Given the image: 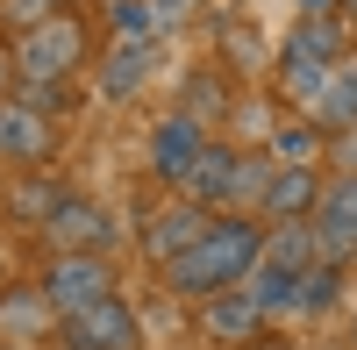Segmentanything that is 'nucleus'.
Wrapping results in <instances>:
<instances>
[{
  "instance_id": "nucleus-21",
  "label": "nucleus",
  "mask_w": 357,
  "mask_h": 350,
  "mask_svg": "<svg viewBox=\"0 0 357 350\" xmlns=\"http://www.w3.org/2000/svg\"><path fill=\"white\" fill-rule=\"evenodd\" d=\"M336 15V0H301V22H329Z\"/></svg>"
},
{
  "instance_id": "nucleus-22",
  "label": "nucleus",
  "mask_w": 357,
  "mask_h": 350,
  "mask_svg": "<svg viewBox=\"0 0 357 350\" xmlns=\"http://www.w3.org/2000/svg\"><path fill=\"white\" fill-rule=\"evenodd\" d=\"M336 15H350V22H357V0H336Z\"/></svg>"
},
{
  "instance_id": "nucleus-14",
  "label": "nucleus",
  "mask_w": 357,
  "mask_h": 350,
  "mask_svg": "<svg viewBox=\"0 0 357 350\" xmlns=\"http://www.w3.org/2000/svg\"><path fill=\"white\" fill-rule=\"evenodd\" d=\"M151 65H158V50H151V43H114V50H107V65H100V93H107V100L143 93Z\"/></svg>"
},
{
  "instance_id": "nucleus-15",
  "label": "nucleus",
  "mask_w": 357,
  "mask_h": 350,
  "mask_svg": "<svg viewBox=\"0 0 357 350\" xmlns=\"http://www.w3.org/2000/svg\"><path fill=\"white\" fill-rule=\"evenodd\" d=\"M264 322H272V314H264V307L243 294V286H229V294H215V300H207V329H215V336H236V343H250Z\"/></svg>"
},
{
  "instance_id": "nucleus-17",
  "label": "nucleus",
  "mask_w": 357,
  "mask_h": 350,
  "mask_svg": "<svg viewBox=\"0 0 357 350\" xmlns=\"http://www.w3.org/2000/svg\"><path fill=\"white\" fill-rule=\"evenodd\" d=\"M107 22H114V36H122V43H151V36H158L151 0H107Z\"/></svg>"
},
{
  "instance_id": "nucleus-16",
  "label": "nucleus",
  "mask_w": 357,
  "mask_h": 350,
  "mask_svg": "<svg viewBox=\"0 0 357 350\" xmlns=\"http://www.w3.org/2000/svg\"><path fill=\"white\" fill-rule=\"evenodd\" d=\"M336 286H343V265H314L301 279V294H293V314H321V307H336Z\"/></svg>"
},
{
  "instance_id": "nucleus-1",
  "label": "nucleus",
  "mask_w": 357,
  "mask_h": 350,
  "mask_svg": "<svg viewBox=\"0 0 357 350\" xmlns=\"http://www.w3.org/2000/svg\"><path fill=\"white\" fill-rule=\"evenodd\" d=\"M257 250H264V229L250 215H215L207 236L165 265V294H178V300H215V294H229V286H243V272L257 265Z\"/></svg>"
},
{
  "instance_id": "nucleus-18",
  "label": "nucleus",
  "mask_w": 357,
  "mask_h": 350,
  "mask_svg": "<svg viewBox=\"0 0 357 350\" xmlns=\"http://www.w3.org/2000/svg\"><path fill=\"white\" fill-rule=\"evenodd\" d=\"M314 151H321V136H314L307 122H293V129H272V158H279V165H314Z\"/></svg>"
},
{
  "instance_id": "nucleus-5",
  "label": "nucleus",
  "mask_w": 357,
  "mask_h": 350,
  "mask_svg": "<svg viewBox=\"0 0 357 350\" xmlns=\"http://www.w3.org/2000/svg\"><path fill=\"white\" fill-rule=\"evenodd\" d=\"M36 294L50 300V314H79V307H93V300L114 294V272H107L100 250H57Z\"/></svg>"
},
{
  "instance_id": "nucleus-9",
  "label": "nucleus",
  "mask_w": 357,
  "mask_h": 350,
  "mask_svg": "<svg viewBox=\"0 0 357 350\" xmlns=\"http://www.w3.org/2000/svg\"><path fill=\"white\" fill-rule=\"evenodd\" d=\"M200 151H207V129H200V114H186V107H172L165 122L151 129V172L165 186H186V172L200 165Z\"/></svg>"
},
{
  "instance_id": "nucleus-19",
  "label": "nucleus",
  "mask_w": 357,
  "mask_h": 350,
  "mask_svg": "<svg viewBox=\"0 0 357 350\" xmlns=\"http://www.w3.org/2000/svg\"><path fill=\"white\" fill-rule=\"evenodd\" d=\"M200 15V0H151V22L158 29H172V22H193Z\"/></svg>"
},
{
  "instance_id": "nucleus-3",
  "label": "nucleus",
  "mask_w": 357,
  "mask_h": 350,
  "mask_svg": "<svg viewBox=\"0 0 357 350\" xmlns=\"http://www.w3.org/2000/svg\"><path fill=\"white\" fill-rule=\"evenodd\" d=\"M79 65H86V22H79V15H50V22H36V29H22V43H15V79H29V86H65Z\"/></svg>"
},
{
  "instance_id": "nucleus-24",
  "label": "nucleus",
  "mask_w": 357,
  "mask_h": 350,
  "mask_svg": "<svg viewBox=\"0 0 357 350\" xmlns=\"http://www.w3.org/2000/svg\"><path fill=\"white\" fill-rule=\"evenodd\" d=\"M350 343H357V322H350Z\"/></svg>"
},
{
  "instance_id": "nucleus-25",
  "label": "nucleus",
  "mask_w": 357,
  "mask_h": 350,
  "mask_svg": "<svg viewBox=\"0 0 357 350\" xmlns=\"http://www.w3.org/2000/svg\"><path fill=\"white\" fill-rule=\"evenodd\" d=\"M8 350H15V343H8Z\"/></svg>"
},
{
  "instance_id": "nucleus-2",
  "label": "nucleus",
  "mask_w": 357,
  "mask_h": 350,
  "mask_svg": "<svg viewBox=\"0 0 357 350\" xmlns=\"http://www.w3.org/2000/svg\"><path fill=\"white\" fill-rule=\"evenodd\" d=\"M264 179H272V158H243V151H222V143H207L200 165L186 172V186H178V193L200 200L207 215H243V208H257Z\"/></svg>"
},
{
  "instance_id": "nucleus-20",
  "label": "nucleus",
  "mask_w": 357,
  "mask_h": 350,
  "mask_svg": "<svg viewBox=\"0 0 357 350\" xmlns=\"http://www.w3.org/2000/svg\"><path fill=\"white\" fill-rule=\"evenodd\" d=\"M321 143H329V151H336V165L357 179V129H343V136H321Z\"/></svg>"
},
{
  "instance_id": "nucleus-8",
  "label": "nucleus",
  "mask_w": 357,
  "mask_h": 350,
  "mask_svg": "<svg viewBox=\"0 0 357 350\" xmlns=\"http://www.w3.org/2000/svg\"><path fill=\"white\" fill-rule=\"evenodd\" d=\"M207 222H215V215H207L200 200H186V193H178V200H165V208L143 222V257H151V265L165 272L178 250H193V243L207 236Z\"/></svg>"
},
{
  "instance_id": "nucleus-10",
  "label": "nucleus",
  "mask_w": 357,
  "mask_h": 350,
  "mask_svg": "<svg viewBox=\"0 0 357 350\" xmlns=\"http://www.w3.org/2000/svg\"><path fill=\"white\" fill-rule=\"evenodd\" d=\"M301 122H307L314 136H343V129H357V57H336V65H329V79H321L314 93L301 100Z\"/></svg>"
},
{
  "instance_id": "nucleus-6",
  "label": "nucleus",
  "mask_w": 357,
  "mask_h": 350,
  "mask_svg": "<svg viewBox=\"0 0 357 350\" xmlns=\"http://www.w3.org/2000/svg\"><path fill=\"white\" fill-rule=\"evenodd\" d=\"M307 236H314L321 265H350V257H357V179H350V172L321 179V200L307 215Z\"/></svg>"
},
{
  "instance_id": "nucleus-4",
  "label": "nucleus",
  "mask_w": 357,
  "mask_h": 350,
  "mask_svg": "<svg viewBox=\"0 0 357 350\" xmlns=\"http://www.w3.org/2000/svg\"><path fill=\"white\" fill-rule=\"evenodd\" d=\"M336 57H343V29H336V15H329V22H293V36H286L279 57H272L279 93H286V100H307L314 86L329 79Z\"/></svg>"
},
{
  "instance_id": "nucleus-11",
  "label": "nucleus",
  "mask_w": 357,
  "mask_h": 350,
  "mask_svg": "<svg viewBox=\"0 0 357 350\" xmlns=\"http://www.w3.org/2000/svg\"><path fill=\"white\" fill-rule=\"evenodd\" d=\"M43 236H50V250H100V257H107V243H114V215L93 208V200H79V193H65V200L43 215Z\"/></svg>"
},
{
  "instance_id": "nucleus-12",
  "label": "nucleus",
  "mask_w": 357,
  "mask_h": 350,
  "mask_svg": "<svg viewBox=\"0 0 357 350\" xmlns=\"http://www.w3.org/2000/svg\"><path fill=\"white\" fill-rule=\"evenodd\" d=\"M314 200H321V172H314V165H272V179H264L257 208L272 215V222H307Z\"/></svg>"
},
{
  "instance_id": "nucleus-13",
  "label": "nucleus",
  "mask_w": 357,
  "mask_h": 350,
  "mask_svg": "<svg viewBox=\"0 0 357 350\" xmlns=\"http://www.w3.org/2000/svg\"><path fill=\"white\" fill-rule=\"evenodd\" d=\"M50 143H57V122H50L43 107H29V100H0V158L36 165V158H50Z\"/></svg>"
},
{
  "instance_id": "nucleus-23",
  "label": "nucleus",
  "mask_w": 357,
  "mask_h": 350,
  "mask_svg": "<svg viewBox=\"0 0 357 350\" xmlns=\"http://www.w3.org/2000/svg\"><path fill=\"white\" fill-rule=\"evenodd\" d=\"M243 350H293V343H243Z\"/></svg>"
},
{
  "instance_id": "nucleus-7",
  "label": "nucleus",
  "mask_w": 357,
  "mask_h": 350,
  "mask_svg": "<svg viewBox=\"0 0 357 350\" xmlns=\"http://www.w3.org/2000/svg\"><path fill=\"white\" fill-rule=\"evenodd\" d=\"M57 329H65L72 350H136L143 329H136V307L122 294H107L93 307H79V314H57Z\"/></svg>"
}]
</instances>
